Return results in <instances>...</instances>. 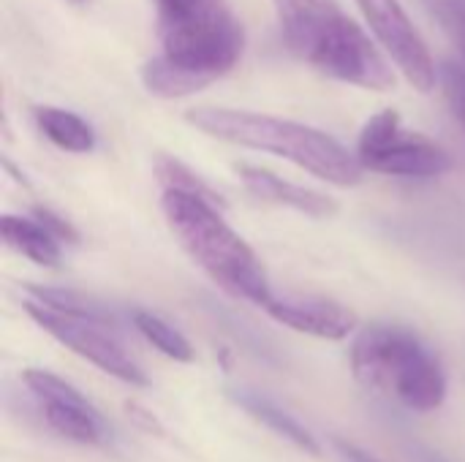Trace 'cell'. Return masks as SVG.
Segmentation results:
<instances>
[{"label":"cell","instance_id":"7c38bea8","mask_svg":"<svg viewBox=\"0 0 465 462\" xmlns=\"http://www.w3.org/2000/svg\"><path fill=\"white\" fill-rule=\"evenodd\" d=\"M226 398H229L240 411H245L251 419H256L262 428H267V430L275 433L278 438L289 441L294 449L308 452V455H319V452H322L316 436H313L294 414H289L283 406H278V403L270 400L267 395H262V392H256V389H248V387H232V389H226Z\"/></svg>","mask_w":465,"mask_h":462},{"label":"cell","instance_id":"e0dca14e","mask_svg":"<svg viewBox=\"0 0 465 462\" xmlns=\"http://www.w3.org/2000/svg\"><path fill=\"white\" fill-rule=\"evenodd\" d=\"M155 174H158V180H161L163 188H177V191L199 193V196H204V199L221 204V196H218L210 185H204L185 163H180V161L172 158V155H158V158H155Z\"/></svg>","mask_w":465,"mask_h":462},{"label":"cell","instance_id":"603a6c76","mask_svg":"<svg viewBox=\"0 0 465 462\" xmlns=\"http://www.w3.org/2000/svg\"><path fill=\"white\" fill-rule=\"evenodd\" d=\"M74 5H84V3H90V0H71Z\"/></svg>","mask_w":465,"mask_h":462},{"label":"cell","instance_id":"ac0fdd59","mask_svg":"<svg viewBox=\"0 0 465 462\" xmlns=\"http://www.w3.org/2000/svg\"><path fill=\"white\" fill-rule=\"evenodd\" d=\"M425 5L465 60V0H425Z\"/></svg>","mask_w":465,"mask_h":462},{"label":"cell","instance_id":"5b68a950","mask_svg":"<svg viewBox=\"0 0 465 462\" xmlns=\"http://www.w3.org/2000/svg\"><path fill=\"white\" fill-rule=\"evenodd\" d=\"M365 172L387 177H441L452 169L450 152L433 139L406 131L395 109L371 117L357 139V152Z\"/></svg>","mask_w":465,"mask_h":462},{"label":"cell","instance_id":"8992f818","mask_svg":"<svg viewBox=\"0 0 465 462\" xmlns=\"http://www.w3.org/2000/svg\"><path fill=\"white\" fill-rule=\"evenodd\" d=\"M27 316L57 343L71 349L76 357L87 359L98 370L109 373L112 378L131 384V387H147V373L134 362V357L123 349V343L114 335V324H106L101 319L46 308L35 300H25Z\"/></svg>","mask_w":465,"mask_h":462},{"label":"cell","instance_id":"ba28073f","mask_svg":"<svg viewBox=\"0 0 465 462\" xmlns=\"http://www.w3.org/2000/svg\"><path fill=\"white\" fill-rule=\"evenodd\" d=\"M357 5L398 71L414 84V90L430 93L439 82V68L401 0H357Z\"/></svg>","mask_w":465,"mask_h":462},{"label":"cell","instance_id":"2e32d148","mask_svg":"<svg viewBox=\"0 0 465 462\" xmlns=\"http://www.w3.org/2000/svg\"><path fill=\"white\" fill-rule=\"evenodd\" d=\"M25 291H27V300H35V302H41L46 308H57V310L101 319V321L117 327V313L106 302H101V300H95L90 294L71 291V289H49V286H27Z\"/></svg>","mask_w":465,"mask_h":462},{"label":"cell","instance_id":"d6986e66","mask_svg":"<svg viewBox=\"0 0 465 462\" xmlns=\"http://www.w3.org/2000/svg\"><path fill=\"white\" fill-rule=\"evenodd\" d=\"M439 79L444 84V95L452 106V114L460 120V125L465 128V68L447 60L441 68H439Z\"/></svg>","mask_w":465,"mask_h":462},{"label":"cell","instance_id":"9c48e42d","mask_svg":"<svg viewBox=\"0 0 465 462\" xmlns=\"http://www.w3.org/2000/svg\"><path fill=\"white\" fill-rule=\"evenodd\" d=\"M272 5L286 46L305 63L349 19L338 0H272Z\"/></svg>","mask_w":465,"mask_h":462},{"label":"cell","instance_id":"7402d4cb","mask_svg":"<svg viewBox=\"0 0 465 462\" xmlns=\"http://www.w3.org/2000/svg\"><path fill=\"white\" fill-rule=\"evenodd\" d=\"M406 455L414 462H452L444 452H439L436 447L420 441V438H409L406 441Z\"/></svg>","mask_w":465,"mask_h":462},{"label":"cell","instance_id":"6da1fadb","mask_svg":"<svg viewBox=\"0 0 465 462\" xmlns=\"http://www.w3.org/2000/svg\"><path fill=\"white\" fill-rule=\"evenodd\" d=\"M153 8L161 52L142 65L150 95H191L240 63L245 30L226 0H153Z\"/></svg>","mask_w":465,"mask_h":462},{"label":"cell","instance_id":"4fadbf2b","mask_svg":"<svg viewBox=\"0 0 465 462\" xmlns=\"http://www.w3.org/2000/svg\"><path fill=\"white\" fill-rule=\"evenodd\" d=\"M0 237L3 242L30 259L38 267H57L63 259V242L38 221L22 215H3L0 218Z\"/></svg>","mask_w":465,"mask_h":462},{"label":"cell","instance_id":"52a82bcc","mask_svg":"<svg viewBox=\"0 0 465 462\" xmlns=\"http://www.w3.org/2000/svg\"><path fill=\"white\" fill-rule=\"evenodd\" d=\"M22 381L35 400L44 422L60 438L79 447H104L112 438V430L104 414L68 381L49 370L30 368L22 373Z\"/></svg>","mask_w":465,"mask_h":462},{"label":"cell","instance_id":"9a60e30c","mask_svg":"<svg viewBox=\"0 0 465 462\" xmlns=\"http://www.w3.org/2000/svg\"><path fill=\"white\" fill-rule=\"evenodd\" d=\"M131 321H134L136 332L153 349H158L163 357H169L174 362H193V346L188 343V338L180 329H174L169 321H163L161 316H155L150 310H134Z\"/></svg>","mask_w":465,"mask_h":462},{"label":"cell","instance_id":"5bb4252c","mask_svg":"<svg viewBox=\"0 0 465 462\" xmlns=\"http://www.w3.org/2000/svg\"><path fill=\"white\" fill-rule=\"evenodd\" d=\"M35 125L41 128V133L57 144L65 152H93L95 147V131L90 128L87 120H82L79 114L60 109V106H35L33 109Z\"/></svg>","mask_w":465,"mask_h":462},{"label":"cell","instance_id":"ffe728a7","mask_svg":"<svg viewBox=\"0 0 465 462\" xmlns=\"http://www.w3.org/2000/svg\"><path fill=\"white\" fill-rule=\"evenodd\" d=\"M33 218H38L60 242H76L79 240V234H76V229L65 221V218H60V215H54L52 210H46V207H35L33 210Z\"/></svg>","mask_w":465,"mask_h":462},{"label":"cell","instance_id":"8fae6325","mask_svg":"<svg viewBox=\"0 0 465 462\" xmlns=\"http://www.w3.org/2000/svg\"><path fill=\"white\" fill-rule=\"evenodd\" d=\"M245 191L264 202V204H275V207H286V210H294V212H302V215H311V218H332L338 212V204L335 199H330L327 193H319L313 188H305V185H297V182H289L262 166H251V163H237L234 166Z\"/></svg>","mask_w":465,"mask_h":462},{"label":"cell","instance_id":"277c9868","mask_svg":"<svg viewBox=\"0 0 465 462\" xmlns=\"http://www.w3.org/2000/svg\"><path fill=\"white\" fill-rule=\"evenodd\" d=\"M354 376L398 400L403 408L430 414L447 400V370L430 346L398 324H371L351 346Z\"/></svg>","mask_w":465,"mask_h":462},{"label":"cell","instance_id":"3957f363","mask_svg":"<svg viewBox=\"0 0 465 462\" xmlns=\"http://www.w3.org/2000/svg\"><path fill=\"white\" fill-rule=\"evenodd\" d=\"M161 210L180 248L223 291L259 308H264L272 300V286L262 259L223 221L221 204L199 193L163 188Z\"/></svg>","mask_w":465,"mask_h":462},{"label":"cell","instance_id":"7a4b0ae2","mask_svg":"<svg viewBox=\"0 0 465 462\" xmlns=\"http://www.w3.org/2000/svg\"><path fill=\"white\" fill-rule=\"evenodd\" d=\"M185 123L213 139L286 158L294 166L341 188L360 185L365 174L360 158L351 155L341 142H335L330 133L319 128L294 120H281L272 114L245 109L199 106L185 112Z\"/></svg>","mask_w":465,"mask_h":462},{"label":"cell","instance_id":"44dd1931","mask_svg":"<svg viewBox=\"0 0 465 462\" xmlns=\"http://www.w3.org/2000/svg\"><path fill=\"white\" fill-rule=\"evenodd\" d=\"M330 441H332V449L341 455V460L343 462H381L376 455H371L368 449H362L360 444H354V441H349V438L332 436Z\"/></svg>","mask_w":465,"mask_h":462},{"label":"cell","instance_id":"30bf717a","mask_svg":"<svg viewBox=\"0 0 465 462\" xmlns=\"http://www.w3.org/2000/svg\"><path fill=\"white\" fill-rule=\"evenodd\" d=\"M267 310L278 324L302 332V335H313V338H324V340H343L357 329V316L327 297H275L262 308Z\"/></svg>","mask_w":465,"mask_h":462}]
</instances>
